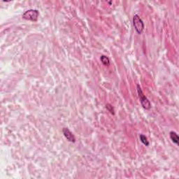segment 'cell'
Listing matches in <instances>:
<instances>
[{
  "label": "cell",
  "instance_id": "obj_1",
  "mask_svg": "<svg viewBox=\"0 0 179 179\" xmlns=\"http://www.w3.org/2000/svg\"><path fill=\"white\" fill-rule=\"evenodd\" d=\"M137 92H138V95H139V98L140 100V102H141V104L142 107L143 108L146 110H149L150 108H151V104L150 102V101L148 100V99L145 96L144 94H143V91L140 87V85L138 84L137 86Z\"/></svg>",
  "mask_w": 179,
  "mask_h": 179
},
{
  "label": "cell",
  "instance_id": "obj_2",
  "mask_svg": "<svg viewBox=\"0 0 179 179\" xmlns=\"http://www.w3.org/2000/svg\"><path fill=\"white\" fill-rule=\"evenodd\" d=\"M133 26L134 28V30H136V32H137V34H141L142 32L144 30V23H143V20H141V17H139V15L136 14L134 15L133 17Z\"/></svg>",
  "mask_w": 179,
  "mask_h": 179
},
{
  "label": "cell",
  "instance_id": "obj_3",
  "mask_svg": "<svg viewBox=\"0 0 179 179\" xmlns=\"http://www.w3.org/2000/svg\"><path fill=\"white\" fill-rule=\"evenodd\" d=\"M39 12L36 9H30V10L26 11L23 14V18L27 20L33 21V22H36L38 20Z\"/></svg>",
  "mask_w": 179,
  "mask_h": 179
},
{
  "label": "cell",
  "instance_id": "obj_4",
  "mask_svg": "<svg viewBox=\"0 0 179 179\" xmlns=\"http://www.w3.org/2000/svg\"><path fill=\"white\" fill-rule=\"evenodd\" d=\"M62 133H63L65 137L69 142H71V143H75L76 142L75 136L73 135V134L72 133V132L70 131L69 128L64 127L63 129H62Z\"/></svg>",
  "mask_w": 179,
  "mask_h": 179
},
{
  "label": "cell",
  "instance_id": "obj_5",
  "mask_svg": "<svg viewBox=\"0 0 179 179\" xmlns=\"http://www.w3.org/2000/svg\"><path fill=\"white\" fill-rule=\"evenodd\" d=\"M169 136H170V139L172 141L174 142L175 144H176L177 146H178L179 144V137L177 134L176 132H175L174 131L170 132L169 133Z\"/></svg>",
  "mask_w": 179,
  "mask_h": 179
},
{
  "label": "cell",
  "instance_id": "obj_6",
  "mask_svg": "<svg viewBox=\"0 0 179 179\" xmlns=\"http://www.w3.org/2000/svg\"><path fill=\"white\" fill-rule=\"evenodd\" d=\"M100 60L102 62V63L104 65V66H106V67H108L110 65V60L109 58L105 55H102L100 57Z\"/></svg>",
  "mask_w": 179,
  "mask_h": 179
},
{
  "label": "cell",
  "instance_id": "obj_7",
  "mask_svg": "<svg viewBox=\"0 0 179 179\" xmlns=\"http://www.w3.org/2000/svg\"><path fill=\"white\" fill-rule=\"evenodd\" d=\"M139 139H140V141H141V143H143V145H145L146 146H148L150 143H149L148 140V139H147V137H146L145 135H143V134H141L139 135Z\"/></svg>",
  "mask_w": 179,
  "mask_h": 179
},
{
  "label": "cell",
  "instance_id": "obj_8",
  "mask_svg": "<svg viewBox=\"0 0 179 179\" xmlns=\"http://www.w3.org/2000/svg\"><path fill=\"white\" fill-rule=\"evenodd\" d=\"M106 108L107 110L108 111V112H110L111 114L114 115L115 114V110H114V108L113 107V106L111 104H106Z\"/></svg>",
  "mask_w": 179,
  "mask_h": 179
}]
</instances>
